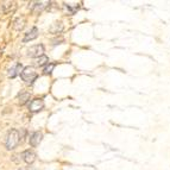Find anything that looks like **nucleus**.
I'll list each match as a JSON object with an SVG mask.
<instances>
[{"label": "nucleus", "instance_id": "39448f33", "mask_svg": "<svg viewBox=\"0 0 170 170\" xmlns=\"http://www.w3.org/2000/svg\"><path fill=\"white\" fill-rule=\"evenodd\" d=\"M42 139H43L42 132H33L30 136V145L33 147H38L40 142H42Z\"/></svg>", "mask_w": 170, "mask_h": 170}, {"label": "nucleus", "instance_id": "9b49d317", "mask_svg": "<svg viewBox=\"0 0 170 170\" xmlns=\"http://www.w3.org/2000/svg\"><path fill=\"white\" fill-rule=\"evenodd\" d=\"M24 26H25V20H24V18H18V19H15V25H13L15 30H17V31L23 30Z\"/></svg>", "mask_w": 170, "mask_h": 170}, {"label": "nucleus", "instance_id": "20e7f679", "mask_svg": "<svg viewBox=\"0 0 170 170\" xmlns=\"http://www.w3.org/2000/svg\"><path fill=\"white\" fill-rule=\"evenodd\" d=\"M43 107H44V102L40 99H35L29 104V109L31 112H39L43 109Z\"/></svg>", "mask_w": 170, "mask_h": 170}, {"label": "nucleus", "instance_id": "7ed1b4c3", "mask_svg": "<svg viewBox=\"0 0 170 170\" xmlns=\"http://www.w3.org/2000/svg\"><path fill=\"white\" fill-rule=\"evenodd\" d=\"M44 54V46L42 44H37V45L31 46L30 49L28 50V55L30 57H40Z\"/></svg>", "mask_w": 170, "mask_h": 170}, {"label": "nucleus", "instance_id": "9d476101", "mask_svg": "<svg viewBox=\"0 0 170 170\" xmlns=\"http://www.w3.org/2000/svg\"><path fill=\"white\" fill-rule=\"evenodd\" d=\"M18 99H19V104H20V105H25L28 101L30 100V94H29V93H26V92L19 93Z\"/></svg>", "mask_w": 170, "mask_h": 170}, {"label": "nucleus", "instance_id": "f8f14e48", "mask_svg": "<svg viewBox=\"0 0 170 170\" xmlns=\"http://www.w3.org/2000/svg\"><path fill=\"white\" fill-rule=\"evenodd\" d=\"M49 63V58L46 57V56H40L38 57L37 60H36V66H38V67H43V66H46Z\"/></svg>", "mask_w": 170, "mask_h": 170}, {"label": "nucleus", "instance_id": "f257e3e1", "mask_svg": "<svg viewBox=\"0 0 170 170\" xmlns=\"http://www.w3.org/2000/svg\"><path fill=\"white\" fill-rule=\"evenodd\" d=\"M20 142V134H19V131L18 130H11L8 132L7 137H6V142H5V145H6V149L8 150H12L15 149Z\"/></svg>", "mask_w": 170, "mask_h": 170}, {"label": "nucleus", "instance_id": "6e6552de", "mask_svg": "<svg viewBox=\"0 0 170 170\" xmlns=\"http://www.w3.org/2000/svg\"><path fill=\"white\" fill-rule=\"evenodd\" d=\"M22 71V64L20 63H15V66L8 70V76L10 77H15L19 73Z\"/></svg>", "mask_w": 170, "mask_h": 170}, {"label": "nucleus", "instance_id": "2eb2a0df", "mask_svg": "<svg viewBox=\"0 0 170 170\" xmlns=\"http://www.w3.org/2000/svg\"><path fill=\"white\" fill-rule=\"evenodd\" d=\"M19 170H30V168H20Z\"/></svg>", "mask_w": 170, "mask_h": 170}, {"label": "nucleus", "instance_id": "4468645a", "mask_svg": "<svg viewBox=\"0 0 170 170\" xmlns=\"http://www.w3.org/2000/svg\"><path fill=\"white\" fill-rule=\"evenodd\" d=\"M46 2H35V4H33V5H32V8H33V10H37V11H40V10H42V8L43 7H45L46 5H45Z\"/></svg>", "mask_w": 170, "mask_h": 170}, {"label": "nucleus", "instance_id": "ddd939ff", "mask_svg": "<svg viewBox=\"0 0 170 170\" xmlns=\"http://www.w3.org/2000/svg\"><path fill=\"white\" fill-rule=\"evenodd\" d=\"M54 69V64L53 63H48L45 67H44V69H43V73L48 75V74H51V71Z\"/></svg>", "mask_w": 170, "mask_h": 170}, {"label": "nucleus", "instance_id": "1a4fd4ad", "mask_svg": "<svg viewBox=\"0 0 170 170\" xmlns=\"http://www.w3.org/2000/svg\"><path fill=\"white\" fill-rule=\"evenodd\" d=\"M49 30H50L51 33H60V32L63 30V24H62L61 22H56V23H54L50 26Z\"/></svg>", "mask_w": 170, "mask_h": 170}, {"label": "nucleus", "instance_id": "0eeeda50", "mask_svg": "<svg viewBox=\"0 0 170 170\" xmlns=\"http://www.w3.org/2000/svg\"><path fill=\"white\" fill-rule=\"evenodd\" d=\"M37 36H38V29H37V28H32L28 33H25V37L23 38V42L26 43V42H29V40L37 38Z\"/></svg>", "mask_w": 170, "mask_h": 170}, {"label": "nucleus", "instance_id": "423d86ee", "mask_svg": "<svg viewBox=\"0 0 170 170\" xmlns=\"http://www.w3.org/2000/svg\"><path fill=\"white\" fill-rule=\"evenodd\" d=\"M22 157H23L24 162H26L28 164H32L36 159V154L32 150H26L22 154Z\"/></svg>", "mask_w": 170, "mask_h": 170}, {"label": "nucleus", "instance_id": "f03ea898", "mask_svg": "<svg viewBox=\"0 0 170 170\" xmlns=\"http://www.w3.org/2000/svg\"><path fill=\"white\" fill-rule=\"evenodd\" d=\"M20 76H22V79L25 82L32 83L35 81V79L37 77V74H36V71H35V69L32 67H25L22 70V73H20Z\"/></svg>", "mask_w": 170, "mask_h": 170}]
</instances>
